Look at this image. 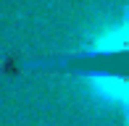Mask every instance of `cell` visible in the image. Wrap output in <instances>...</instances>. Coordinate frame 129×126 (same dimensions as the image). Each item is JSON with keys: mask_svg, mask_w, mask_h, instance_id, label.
Returning <instances> with one entry per match:
<instances>
[{"mask_svg": "<svg viewBox=\"0 0 129 126\" xmlns=\"http://www.w3.org/2000/svg\"><path fill=\"white\" fill-rule=\"evenodd\" d=\"M84 89L95 102L105 108H119L129 126V76H116V74H87Z\"/></svg>", "mask_w": 129, "mask_h": 126, "instance_id": "1", "label": "cell"}, {"mask_svg": "<svg viewBox=\"0 0 129 126\" xmlns=\"http://www.w3.org/2000/svg\"><path fill=\"white\" fill-rule=\"evenodd\" d=\"M84 50L90 53H129V3L119 21L95 24L84 37Z\"/></svg>", "mask_w": 129, "mask_h": 126, "instance_id": "2", "label": "cell"}]
</instances>
